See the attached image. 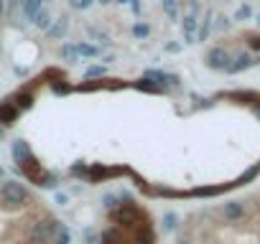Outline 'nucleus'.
I'll list each match as a JSON object with an SVG mask.
<instances>
[{
  "mask_svg": "<svg viewBox=\"0 0 260 244\" xmlns=\"http://www.w3.org/2000/svg\"><path fill=\"white\" fill-rule=\"evenodd\" d=\"M164 226H166V229H176V216H174V214H169V216H166V224H164Z\"/></svg>",
  "mask_w": 260,
  "mask_h": 244,
  "instance_id": "obj_29",
  "label": "nucleus"
},
{
  "mask_svg": "<svg viewBox=\"0 0 260 244\" xmlns=\"http://www.w3.org/2000/svg\"><path fill=\"white\" fill-rule=\"evenodd\" d=\"M204 64L214 71H227L230 64H232V54L224 49V46H212L204 56Z\"/></svg>",
  "mask_w": 260,
  "mask_h": 244,
  "instance_id": "obj_2",
  "label": "nucleus"
},
{
  "mask_svg": "<svg viewBox=\"0 0 260 244\" xmlns=\"http://www.w3.org/2000/svg\"><path fill=\"white\" fill-rule=\"evenodd\" d=\"M3 16H6V0H0V21H3Z\"/></svg>",
  "mask_w": 260,
  "mask_h": 244,
  "instance_id": "obj_33",
  "label": "nucleus"
},
{
  "mask_svg": "<svg viewBox=\"0 0 260 244\" xmlns=\"http://www.w3.org/2000/svg\"><path fill=\"white\" fill-rule=\"evenodd\" d=\"M69 3H72V8H77V11H87L94 0H69Z\"/></svg>",
  "mask_w": 260,
  "mask_h": 244,
  "instance_id": "obj_25",
  "label": "nucleus"
},
{
  "mask_svg": "<svg viewBox=\"0 0 260 244\" xmlns=\"http://www.w3.org/2000/svg\"><path fill=\"white\" fill-rule=\"evenodd\" d=\"M59 56L64 59V61H69V64H74L79 56H77V49H74V44H64L61 46V51H59Z\"/></svg>",
  "mask_w": 260,
  "mask_h": 244,
  "instance_id": "obj_18",
  "label": "nucleus"
},
{
  "mask_svg": "<svg viewBox=\"0 0 260 244\" xmlns=\"http://www.w3.org/2000/svg\"><path fill=\"white\" fill-rule=\"evenodd\" d=\"M31 158H34V153H31L28 143L26 140H16L13 143V160H16V166H21V163H26Z\"/></svg>",
  "mask_w": 260,
  "mask_h": 244,
  "instance_id": "obj_8",
  "label": "nucleus"
},
{
  "mask_svg": "<svg viewBox=\"0 0 260 244\" xmlns=\"http://www.w3.org/2000/svg\"><path fill=\"white\" fill-rule=\"evenodd\" d=\"M143 79H151V82H156V84H161V87H179V76L176 74H169V71H161V69H148L146 74H143Z\"/></svg>",
  "mask_w": 260,
  "mask_h": 244,
  "instance_id": "obj_6",
  "label": "nucleus"
},
{
  "mask_svg": "<svg viewBox=\"0 0 260 244\" xmlns=\"http://www.w3.org/2000/svg\"><path fill=\"white\" fill-rule=\"evenodd\" d=\"M257 23H260V16H257Z\"/></svg>",
  "mask_w": 260,
  "mask_h": 244,
  "instance_id": "obj_37",
  "label": "nucleus"
},
{
  "mask_svg": "<svg viewBox=\"0 0 260 244\" xmlns=\"http://www.w3.org/2000/svg\"><path fill=\"white\" fill-rule=\"evenodd\" d=\"M115 201H117V196H115V193H107V196H105V209H107V211H112V209L117 206Z\"/></svg>",
  "mask_w": 260,
  "mask_h": 244,
  "instance_id": "obj_27",
  "label": "nucleus"
},
{
  "mask_svg": "<svg viewBox=\"0 0 260 244\" xmlns=\"http://www.w3.org/2000/svg\"><path fill=\"white\" fill-rule=\"evenodd\" d=\"M117 3L120 6H130V8H133V13H141V3H138V0H117Z\"/></svg>",
  "mask_w": 260,
  "mask_h": 244,
  "instance_id": "obj_26",
  "label": "nucleus"
},
{
  "mask_svg": "<svg viewBox=\"0 0 260 244\" xmlns=\"http://www.w3.org/2000/svg\"><path fill=\"white\" fill-rule=\"evenodd\" d=\"M148 33H151V26H148V23H136V26H133V36H136V38H146Z\"/></svg>",
  "mask_w": 260,
  "mask_h": 244,
  "instance_id": "obj_23",
  "label": "nucleus"
},
{
  "mask_svg": "<svg viewBox=\"0 0 260 244\" xmlns=\"http://www.w3.org/2000/svg\"><path fill=\"white\" fill-rule=\"evenodd\" d=\"M3 138H6V128H3V125H0V140H3Z\"/></svg>",
  "mask_w": 260,
  "mask_h": 244,
  "instance_id": "obj_35",
  "label": "nucleus"
},
{
  "mask_svg": "<svg viewBox=\"0 0 260 244\" xmlns=\"http://www.w3.org/2000/svg\"><path fill=\"white\" fill-rule=\"evenodd\" d=\"M166 51H169V54H179V51H181V46H179V44H169V46H166Z\"/></svg>",
  "mask_w": 260,
  "mask_h": 244,
  "instance_id": "obj_31",
  "label": "nucleus"
},
{
  "mask_svg": "<svg viewBox=\"0 0 260 244\" xmlns=\"http://www.w3.org/2000/svg\"><path fill=\"white\" fill-rule=\"evenodd\" d=\"M209 33H212V11H207L204 21L199 23V28H197V41H207Z\"/></svg>",
  "mask_w": 260,
  "mask_h": 244,
  "instance_id": "obj_13",
  "label": "nucleus"
},
{
  "mask_svg": "<svg viewBox=\"0 0 260 244\" xmlns=\"http://www.w3.org/2000/svg\"><path fill=\"white\" fill-rule=\"evenodd\" d=\"M235 18H237V21H242V18H250V8H247V6H242V8L237 11V16H235Z\"/></svg>",
  "mask_w": 260,
  "mask_h": 244,
  "instance_id": "obj_28",
  "label": "nucleus"
},
{
  "mask_svg": "<svg viewBox=\"0 0 260 244\" xmlns=\"http://www.w3.org/2000/svg\"><path fill=\"white\" fill-rule=\"evenodd\" d=\"M3 178H6V168H3V166H0V181H3Z\"/></svg>",
  "mask_w": 260,
  "mask_h": 244,
  "instance_id": "obj_34",
  "label": "nucleus"
},
{
  "mask_svg": "<svg viewBox=\"0 0 260 244\" xmlns=\"http://www.w3.org/2000/svg\"><path fill=\"white\" fill-rule=\"evenodd\" d=\"M41 3H44V0H26V3H23V8H21V13H23V18L26 21H31L39 11H41Z\"/></svg>",
  "mask_w": 260,
  "mask_h": 244,
  "instance_id": "obj_15",
  "label": "nucleus"
},
{
  "mask_svg": "<svg viewBox=\"0 0 260 244\" xmlns=\"http://www.w3.org/2000/svg\"><path fill=\"white\" fill-rule=\"evenodd\" d=\"M161 8H164V13H166L171 21L179 18V3H176V0H161Z\"/></svg>",
  "mask_w": 260,
  "mask_h": 244,
  "instance_id": "obj_17",
  "label": "nucleus"
},
{
  "mask_svg": "<svg viewBox=\"0 0 260 244\" xmlns=\"http://www.w3.org/2000/svg\"><path fill=\"white\" fill-rule=\"evenodd\" d=\"M23 3H26V0H11V8H18V6L23 8Z\"/></svg>",
  "mask_w": 260,
  "mask_h": 244,
  "instance_id": "obj_32",
  "label": "nucleus"
},
{
  "mask_svg": "<svg viewBox=\"0 0 260 244\" xmlns=\"http://www.w3.org/2000/svg\"><path fill=\"white\" fill-rule=\"evenodd\" d=\"M245 41H247V49L257 51V56H260V33H245Z\"/></svg>",
  "mask_w": 260,
  "mask_h": 244,
  "instance_id": "obj_20",
  "label": "nucleus"
},
{
  "mask_svg": "<svg viewBox=\"0 0 260 244\" xmlns=\"http://www.w3.org/2000/svg\"><path fill=\"white\" fill-rule=\"evenodd\" d=\"M69 173H72L74 178H87V176H89V166H84V163H82V166H79V163H74Z\"/></svg>",
  "mask_w": 260,
  "mask_h": 244,
  "instance_id": "obj_22",
  "label": "nucleus"
},
{
  "mask_svg": "<svg viewBox=\"0 0 260 244\" xmlns=\"http://www.w3.org/2000/svg\"><path fill=\"white\" fill-rule=\"evenodd\" d=\"M54 244H72V231H69L64 224H59V231H56V239H54Z\"/></svg>",
  "mask_w": 260,
  "mask_h": 244,
  "instance_id": "obj_19",
  "label": "nucleus"
},
{
  "mask_svg": "<svg viewBox=\"0 0 260 244\" xmlns=\"http://www.w3.org/2000/svg\"><path fill=\"white\" fill-rule=\"evenodd\" d=\"M39 82H41V79H36V84H39ZM36 84L18 89V92H16V94H11V97H8L6 102H11V104H13V107H16L18 112H26V109H28V107L34 104V99H36V94H34V87H36Z\"/></svg>",
  "mask_w": 260,
  "mask_h": 244,
  "instance_id": "obj_3",
  "label": "nucleus"
},
{
  "mask_svg": "<svg viewBox=\"0 0 260 244\" xmlns=\"http://www.w3.org/2000/svg\"><path fill=\"white\" fill-rule=\"evenodd\" d=\"M51 87H54V92H56V94H69V92H74V87H72V84H67V79H59V82H54Z\"/></svg>",
  "mask_w": 260,
  "mask_h": 244,
  "instance_id": "obj_21",
  "label": "nucleus"
},
{
  "mask_svg": "<svg viewBox=\"0 0 260 244\" xmlns=\"http://www.w3.org/2000/svg\"><path fill=\"white\" fill-rule=\"evenodd\" d=\"M74 49H77V56H87V59H97V56H102V51L97 49V46H92V44H74Z\"/></svg>",
  "mask_w": 260,
  "mask_h": 244,
  "instance_id": "obj_14",
  "label": "nucleus"
},
{
  "mask_svg": "<svg viewBox=\"0 0 260 244\" xmlns=\"http://www.w3.org/2000/svg\"><path fill=\"white\" fill-rule=\"evenodd\" d=\"M18 117H21V112H18L11 102H0V125L11 128V125H16Z\"/></svg>",
  "mask_w": 260,
  "mask_h": 244,
  "instance_id": "obj_7",
  "label": "nucleus"
},
{
  "mask_svg": "<svg viewBox=\"0 0 260 244\" xmlns=\"http://www.w3.org/2000/svg\"><path fill=\"white\" fill-rule=\"evenodd\" d=\"M67 31H69V21H67V18H59V21H54V26L46 31V36L56 41V38H64Z\"/></svg>",
  "mask_w": 260,
  "mask_h": 244,
  "instance_id": "obj_11",
  "label": "nucleus"
},
{
  "mask_svg": "<svg viewBox=\"0 0 260 244\" xmlns=\"http://www.w3.org/2000/svg\"><path fill=\"white\" fill-rule=\"evenodd\" d=\"M133 87H136L138 92H148V94H161V92L166 94V92H169L166 87H161V84H156V82H151V79H143V76H141Z\"/></svg>",
  "mask_w": 260,
  "mask_h": 244,
  "instance_id": "obj_10",
  "label": "nucleus"
},
{
  "mask_svg": "<svg viewBox=\"0 0 260 244\" xmlns=\"http://www.w3.org/2000/svg\"><path fill=\"white\" fill-rule=\"evenodd\" d=\"M89 33H92V36H94V38H97L102 46H110V44H112V41H110V36H107V33H100L97 28H89Z\"/></svg>",
  "mask_w": 260,
  "mask_h": 244,
  "instance_id": "obj_24",
  "label": "nucleus"
},
{
  "mask_svg": "<svg viewBox=\"0 0 260 244\" xmlns=\"http://www.w3.org/2000/svg\"><path fill=\"white\" fill-rule=\"evenodd\" d=\"M257 61H260V56H252V54H247V51H240V54L232 56V64H230L227 74H240V71L250 69V66L257 64Z\"/></svg>",
  "mask_w": 260,
  "mask_h": 244,
  "instance_id": "obj_5",
  "label": "nucleus"
},
{
  "mask_svg": "<svg viewBox=\"0 0 260 244\" xmlns=\"http://www.w3.org/2000/svg\"><path fill=\"white\" fill-rule=\"evenodd\" d=\"M97 3H102V6H107V3H112V0H97Z\"/></svg>",
  "mask_w": 260,
  "mask_h": 244,
  "instance_id": "obj_36",
  "label": "nucleus"
},
{
  "mask_svg": "<svg viewBox=\"0 0 260 244\" xmlns=\"http://www.w3.org/2000/svg\"><path fill=\"white\" fill-rule=\"evenodd\" d=\"M107 76V66L105 64H94L84 71V79H105Z\"/></svg>",
  "mask_w": 260,
  "mask_h": 244,
  "instance_id": "obj_16",
  "label": "nucleus"
},
{
  "mask_svg": "<svg viewBox=\"0 0 260 244\" xmlns=\"http://www.w3.org/2000/svg\"><path fill=\"white\" fill-rule=\"evenodd\" d=\"M217 28H230V21H227L224 16H219V18H217Z\"/></svg>",
  "mask_w": 260,
  "mask_h": 244,
  "instance_id": "obj_30",
  "label": "nucleus"
},
{
  "mask_svg": "<svg viewBox=\"0 0 260 244\" xmlns=\"http://www.w3.org/2000/svg\"><path fill=\"white\" fill-rule=\"evenodd\" d=\"M0 201H3L6 211H21L23 206H36L31 191L21 181H3L0 183Z\"/></svg>",
  "mask_w": 260,
  "mask_h": 244,
  "instance_id": "obj_1",
  "label": "nucleus"
},
{
  "mask_svg": "<svg viewBox=\"0 0 260 244\" xmlns=\"http://www.w3.org/2000/svg\"><path fill=\"white\" fill-rule=\"evenodd\" d=\"M122 173H125V168H107L102 163H94V166H89L87 181L89 183H100V181H107V178H115V176H122Z\"/></svg>",
  "mask_w": 260,
  "mask_h": 244,
  "instance_id": "obj_4",
  "label": "nucleus"
},
{
  "mask_svg": "<svg viewBox=\"0 0 260 244\" xmlns=\"http://www.w3.org/2000/svg\"><path fill=\"white\" fill-rule=\"evenodd\" d=\"M31 23H34L36 28H41V31H49V28H51V16H49V11L41 8V11L31 18Z\"/></svg>",
  "mask_w": 260,
  "mask_h": 244,
  "instance_id": "obj_12",
  "label": "nucleus"
},
{
  "mask_svg": "<svg viewBox=\"0 0 260 244\" xmlns=\"http://www.w3.org/2000/svg\"><path fill=\"white\" fill-rule=\"evenodd\" d=\"M181 28H184L186 44H194V41H197V28H199V21H197V16H184V21H181Z\"/></svg>",
  "mask_w": 260,
  "mask_h": 244,
  "instance_id": "obj_9",
  "label": "nucleus"
}]
</instances>
